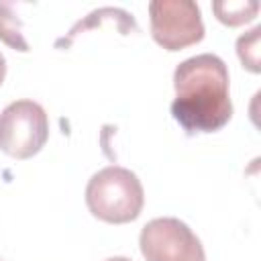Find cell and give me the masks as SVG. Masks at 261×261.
<instances>
[{"instance_id":"obj_1","label":"cell","mask_w":261,"mask_h":261,"mask_svg":"<svg viewBox=\"0 0 261 261\" xmlns=\"http://www.w3.org/2000/svg\"><path fill=\"white\" fill-rule=\"evenodd\" d=\"M171 114L188 135L220 130L232 116L226 63L214 53L181 61L173 71Z\"/></svg>"},{"instance_id":"obj_2","label":"cell","mask_w":261,"mask_h":261,"mask_svg":"<svg viewBox=\"0 0 261 261\" xmlns=\"http://www.w3.org/2000/svg\"><path fill=\"white\" fill-rule=\"evenodd\" d=\"M88 210L110 224H124L135 220L145 204L143 184L135 171L108 165L96 171L86 186Z\"/></svg>"},{"instance_id":"obj_3","label":"cell","mask_w":261,"mask_h":261,"mask_svg":"<svg viewBox=\"0 0 261 261\" xmlns=\"http://www.w3.org/2000/svg\"><path fill=\"white\" fill-rule=\"evenodd\" d=\"M49 139V118L41 104L14 100L0 112V149L14 159L37 155Z\"/></svg>"},{"instance_id":"obj_4","label":"cell","mask_w":261,"mask_h":261,"mask_svg":"<svg viewBox=\"0 0 261 261\" xmlns=\"http://www.w3.org/2000/svg\"><path fill=\"white\" fill-rule=\"evenodd\" d=\"M149 20L155 43L167 51H179L204 39L202 12L192 0H153Z\"/></svg>"},{"instance_id":"obj_5","label":"cell","mask_w":261,"mask_h":261,"mask_svg":"<svg viewBox=\"0 0 261 261\" xmlns=\"http://www.w3.org/2000/svg\"><path fill=\"white\" fill-rule=\"evenodd\" d=\"M139 247L145 261H206L200 239L173 216L149 220L141 230Z\"/></svg>"},{"instance_id":"obj_6","label":"cell","mask_w":261,"mask_h":261,"mask_svg":"<svg viewBox=\"0 0 261 261\" xmlns=\"http://www.w3.org/2000/svg\"><path fill=\"white\" fill-rule=\"evenodd\" d=\"M216 18L226 27H241L251 22L259 12L257 0H216L212 2Z\"/></svg>"},{"instance_id":"obj_7","label":"cell","mask_w":261,"mask_h":261,"mask_svg":"<svg viewBox=\"0 0 261 261\" xmlns=\"http://www.w3.org/2000/svg\"><path fill=\"white\" fill-rule=\"evenodd\" d=\"M0 41L16 51H22V53L29 51V43L22 37L20 20L14 14L12 2H0Z\"/></svg>"},{"instance_id":"obj_8","label":"cell","mask_w":261,"mask_h":261,"mask_svg":"<svg viewBox=\"0 0 261 261\" xmlns=\"http://www.w3.org/2000/svg\"><path fill=\"white\" fill-rule=\"evenodd\" d=\"M259 45H261V27H253L249 33H243L237 39V55L243 63L245 69H249L251 73H259L261 71V53H259Z\"/></svg>"},{"instance_id":"obj_9","label":"cell","mask_w":261,"mask_h":261,"mask_svg":"<svg viewBox=\"0 0 261 261\" xmlns=\"http://www.w3.org/2000/svg\"><path fill=\"white\" fill-rule=\"evenodd\" d=\"M4 75H6V59H4V55L0 53V86H2V82H4Z\"/></svg>"},{"instance_id":"obj_10","label":"cell","mask_w":261,"mask_h":261,"mask_svg":"<svg viewBox=\"0 0 261 261\" xmlns=\"http://www.w3.org/2000/svg\"><path fill=\"white\" fill-rule=\"evenodd\" d=\"M106 261H130L128 257H108Z\"/></svg>"}]
</instances>
